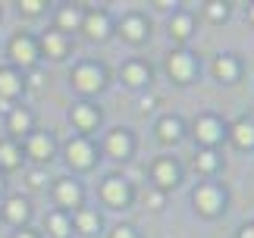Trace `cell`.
Instances as JSON below:
<instances>
[{
	"label": "cell",
	"mask_w": 254,
	"mask_h": 238,
	"mask_svg": "<svg viewBox=\"0 0 254 238\" xmlns=\"http://www.w3.org/2000/svg\"><path fill=\"white\" fill-rule=\"evenodd\" d=\"M207 16L213 19V22H220V19H226V6L223 3H207Z\"/></svg>",
	"instance_id": "obj_29"
},
{
	"label": "cell",
	"mask_w": 254,
	"mask_h": 238,
	"mask_svg": "<svg viewBox=\"0 0 254 238\" xmlns=\"http://www.w3.org/2000/svg\"><path fill=\"white\" fill-rule=\"evenodd\" d=\"M72 85L79 88V91H85V94L101 91V88H104V69H101V66H94V63H82V66H75V72H72Z\"/></svg>",
	"instance_id": "obj_1"
},
{
	"label": "cell",
	"mask_w": 254,
	"mask_h": 238,
	"mask_svg": "<svg viewBox=\"0 0 254 238\" xmlns=\"http://www.w3.org/2000/svg\"><path fill=\"white\" fill-rule=\"evenodd\" d=\"M0 166H6V170L19 166V151H16L13 141H3V144H0Z\"/></svg>",
	"instance_id": "obj_25"
},
{
	"label": "cell",
	"mask_w": 254,
	"mask_h": 238,
	"mask_svg": "<svg viewBox=\"0 0 254 238\" xmlns=\"http://www.w3.org/2000/svg\"><path fill=\"white\" fill-rule=\"evenodd\" d=\"M110 238H138V235H135V229H132V226H116Z\"/></svg>",
	"instance_id": "obj_31"
},
{
	"label": "cell",
	"mask_w": 254,
	"mask_h": 238,
	"mask_svg": "<svg viewBox=\"0 0 254 238\" xmlns=\"http://www.w3.org/2000/svg\"><path fill=\"white\" fill-rule=\"evenodd\" d=\"M138 110L141 113H151L154 110V97H141V101H138Z\"/></svg>",
	"instance_id": "obj_32"
},
{
	"label": "cell",
	"mask_w": 254,
	"mask_h": 238,
	"mask_svg": "<svg viewBox=\"0 0 254 238\" xmlns=\"http://www.w3.org/2000/svg\"><path fill=\"white\" fill-rule=\"evenodd\" d=\"M82 22H85L88 38H97V41H104V38L110 35V19H107V13H91V16H85Z\"/></svg>",
	"instance_id": "obj_11"
},
{
	"label": "cell",
	"mask_w": 254,
	"mask_h": 238,
	"mask_svg": "<svg viewBox=\"0 0 254 238\" xmlns=\"http://www.w3.org/2000/svg\"><path fill=\"white\" fill-rule=\"evenodd\" d=\"M75 226H79V232L94 235L97 229H101V216H97L94 210H79V216H75Z\"/></svg>",
	"instance_id": "obj_20"
},
{
	"label": "cell",
	"mask_w": 254,
	"mask_h": 238,
	"mask_svg": "<svg viewBox=\"0 0 254 238\" xmlns=\"http://www.w3.org/2000/svg\"><path fill=\"white\" fill-rule=\"evenodd\" d=\"M144 35H148V25H144L141 16H129L123 22V38H126V41H141Z\"/></svg>",
	"instance_id": "obj_16"
},
{
	"label": "cell",
	"mask_w": 254,
	"mask_h": 238,
	"mask_svg": "<svg viewBox=\"0 0 254 238\" xmlns=\"http://www.w3.org/2000/svg\"><path fill=\"white\" fill-rule=\"evenodd\" d=\"M19 6H22V13H28V16H35V13H41V9H44L41 0H22Z\"/></svg>",
	"instance_id": "obj_30"
},
{
	"label": "cell",
	"mask_w": 254,
	"mask_h": 238,
	"mask_svg": "<svg viewBox=\"0 0 254 238\" xmlns=\"http://www.w3.org/2000/svg\"><path fill=\"white\" fill-rule=\"evenodd\" d=\"M44 51H47V57H51V60H60L66 54V38H63V32H47L44 35Z\"/></svg>",
	"instance_id": "obj_18"
},
{
	"label": "cell",
	"mask_w": 254,
	"mask_h": 238,
	"mask_svg": "<svg viewBox=\"0 0 254 238\" xmlns=\"http://www.w3.org/2000/svg\"><path fill=\"white\" fill-rule=\"evenodd\" d=\"M148 66H141V63H126L123 66V82L129 85V88H141V85H148Z\"/></svg>",
	"instance_id": "obj_13"
},
{
	"label": "cell",
	"mask_w": 254,
	"mask_h": 238,
	"mask_svg": "<svg viewBox=\"0 0 254 238\" xmlns=\"http://www.w3.org/2000/svg\"><path fill=\"white\" fill-rule=\"evenodd\" d=\"M154 182H157L160 188H173L176 182H179V170H176V163L167 160V157L154 163Z\"/></svg>",
	"instance_id": "obj_9"
},
{
	"label": "cell",
	"mask_w": 254,
	"mask_h": 238,
	"mask_svg": "<svg viewBox=\"0 0 254 238\" xmlns=\"http://www.w3.org/2000/svg\"><path fill=\"white\" fill-rule=\"evenodd\" d=\"M16 238H35V235H32V232H19Z\"/></svg>",
	"instance_id": "obj_37"
},
{
	"label": "cell",
	"mask_w": 254,
	"mask_h": 238,
	"mask_svg": "<svg viewBox=\"0 0 254 238\" xmlns=\"http://www.w3.org/2000/svg\"><path fill=\"white\" fill-rule=\"evenodd\" d=\"M170 32L176 35V38H189V32H191V16H173V22H170Z\"/></svg>",
	"instance_id": "obj_26"
},
{
	"label": "cell",
	"mask_w": 254,
	"mask_h": 238,
	"mask_svg": "<svg viewBox=\"0 0 254 238\" xmlns=\"http://www.w3.org/2000/svg\"><path fill=\"white\" fill-rule=\"evenodd\" d=\"M6 220L9 223H25L28 220V201H22V197H9L6 201Z\"/></svg>",
	"instance_id": "obj_19"
},
{
	"label": "cell",
	"mask_w": 254,
	"mask_h": 238,
	"mask_svg": "<svg viewBox=\"0 0 254 238\" xmlns=\"http://www.w3.org/2000/svg\"><path fill=\"white\" fill-rule=\"evenodd\" d=\"M213 72H217L223 82H232V78L239 75V63H236L232 57H220L217 63H213Z\"/></svg>",
	"instance_id": "obj_22"
},
{
	"label": "cell",
	"mask_w": 254,
	"mask_h": 238,
	"mask_svg": "<svg viewBox=\"0 0 254 238\" xmlns=\"http://www.w3.org/2000/svg\"><path fill=\"white\" fill-rule=\"evenodd\" d=\"M194 166H198L201 173H213V170H217V154H213V151H201L198 160H194Z\"/></svg>",
	"instance_id": "obj_27"
},
{
	"label": "cell",
	"mask_w": 254,
	"mask_h": 238,
	"mask_svg": "<svg viewBox=\"0 0 254 238\" xmlns=\"http://www.w3.org/2000/svg\"><path fill=\"white\" fill-rule=\"evenodd\" d=\"M44 85V75L41 72H32V88H41Z\"/></svg>",
	"instance_id": "obj_34"
},
{
	"label": "cell",
	"mask_w": 254,
	"mask_h": 238,
	"mask_svg": "<svg viewBox=\"0 0 254 238\" xmlns=\"http://www.w3.org/2000/svg\"><path fill=\"white\" fill-rule=\"evenodd\" d=\"M47 229H51V235H57V238H66L69 235V220H66L63 213H54V216H47Z\"/></svg>",
	"instance_id": "obj_23"
},
{
	"label": "cell",
	"mask_w": 254,
	"mask_h": 238,
	"mask_svg": "<svg viewBox=\"0 0 254 238\" xmlns=\"http://www.w3.org/2000/svg\"><path fill=\"white\" fill-rule=\"evenodd\" d=\"M60 25L63 28H75V25H82V13L75 6H66L63 13H60Z\"/></svg>",
	"instance_id": "obj_28"
},
{
	"label": "cell",
	"mask_w": 254,
	"mask_h": 238,
	"mask_svg": "<svg viewBox=\"0 0 254 238\" xmlns=\"http://www.w3.org/2000/svg\"><path fill=\"white\" fill-rule=\"evenodd\" d=\"M9 57H13L16 63H22V66H32V63H35V57H38L35 41H32L28 35L13 38V41H9Z\"/></svg>",
	"instance_id": "obj_5"
},
{
	"label": "cell",
	"mask_w": 254,
	"mask_h": 238,
	"mask_svg": "<svg viewBox=\"0 0 254 238\" xmlns=\"http://www.w3.org/2000/svg\"><path fill=\"white\" fill-rule=\"evenodd\" d=\"M160 204H163V197H160V194H151V207H154V210H157Z\"/></svg>",
	"instance_id": "obj_35"
},
{
	"label": "cell",
	"mask_w": 254,
	"mask_h": 238,
	"mask_svg": "<svg viewBox=\"0 0 254 238\" xmlns=\"http://www.w3.org/2000/svg\"><path fill=\"white\" fill-rule=\"evenodd\" d=\"M22 91V82H19V75L13 69H0V94L3 97H16Z\"/></svg>",
	"instance_id": "obj_17"
},
{
	"label": "cell",
	"mask_w": 254,
	"mask_h": 238,
	"mask_svg": "<svg viewBox=\"0 0 254 238\" xmlns=\"http://www.w3.org/2000/svg\"><path fill=\"white\" fill-rule=\"evenodd\" d=\"M97 119H101V116H97V110H94V107H88V104L72 107V122L79 125V128H85V132L97 125Z\"/></svg>",
	"instance_id": "obj_14"
},
{
	"label": "cell",
	"mask_w": 254,
	"mask_h": 238,
	"mask_svg": "<svg viewBox=\"0 0 254 238\" xmlns=\"http://www.w3.org/2000/svg\"><path fill=\"white\" fill-rule=\"evenodd\" d=\"M28 185H32V188H41L44 185V176L41 173H32V176H28Z\"/></svg>",
	"instance_id": "obj_33"
},
{
	"label": "cell",
	"mask_w": 254,
	"mask_h": 238,
	"mask_svg": "<svg viewBox=\"0 0 254 238\" xmlns=\"http://www.w3.org/2000/svg\"><path fill=\"white\" fill-rule=\"evenodd\" d=\"M194 207H198L201 213H207L213 216L223 207V194H220V188L217 185H201L198 191H194Z\"/></svg>",
	"instance_id": "obj_3"
},
{
	"label": "cell",
	"mask_w": 254,
	"mask_h": 238,
	"mask_svg": "<svg viewBox=\"0 0 254 238\" xmlns=\"http://www.w3.org/2000/svg\"><path fill=\"white\" fill-rule=\"evenodd\" d=\"M132 151V138L126 128H113L110 138H107V154L113 157V160H123V157H129Z\"/></svg>",
	"instance_id": "obj_7"
},
{
	"label": "cell",
	"mask_w": 254,
	"mask_h": 238,
	"mask_svg": "<svg viewBox=\"0 0 254 238\" xmlns=\"http://www.w3.org/2000/svg\"><path fill=\"white\" fill-rule=\"evenodd\" d=\"M232 141H236L239 147H254V122L239 119V122L232 125Z\"/></svg>",
	"instance_id": "obj_15"
},
{
	"label": "cell",
	"mask_w": 254,
	"mask_h": 238,
	"mask_svg": "<svg viewBox=\"0 0 254 238\" xmlns=\"http://www.w3.org/2000/svg\"><path fill=\"white\" fill-rule=\"evenodd\" d=\"M101 194H104V201H107V204L123 207L126 201H129V185H126L123 178H116V176H113V178H107V182H104V191H101Z\"/></svg>",
	"instance_id": "obj_8"
},
{
	"label": "cell",
	"mask_w": 254,
	"mask_h": 238,
	"mask_svg": "<svg viewBox=\"0 0 254 238\" xmlns=\"http://www.w3.org/2000/svg\"><path fill=\"white\" fill-rule=\"evenodd\" d=\"M28 154H32L38 163L51 160V154H54V141H51V138H47L44 132H35L32 138H28Z\"/></svg>",
	"instance_id": "obj_10"
},
{
	"label": "cell",
	"mask_w": 254,
	"mask_h": 238,
	"mask_svg": "<svg viewBox=\"0 0 254 238\" xmlns=\"http://www.w3.org/2000/svg\"><path fill=\"white\" fill-rule=\"evenodd\" d=\"M248 16H251V22H254V6H251V13H248Z\"/></svg>",
	"instance_id": "obj_38"
},
{
	"label": "cell",
	"mask_w": 254,
	"mask_h": 238,
	"mask_svg": "<svg viewBox=\"0 0 254 238\" xmlns=\"http://www.w3.org/2000/svg\"><path fill=\"white\" fill-rule=\"evenodd\" d=\"M194 135H198L201 144H217L223 138V125L213 116H201L198 122H194Z\"/></svg>",
	"instance_id": "obj_6"
},
{
	"label": "cell",
	"mask_w": 254,
	"mask_h": 238,
	"mask_svg": "<svg viewBox=\"0 0 254 238\" xmlns=\"http://www.w3.org/2000/svg\"><path fill=\"white\" fill-rule=\"evenodd\" d=\"M157 132H160L163 141H176V138L182 135V122H179L176 116H163V119H160V125H157Z\"/></svg>",
	"instance_id": "obj_21"
},
{
	"label": "cell",
	"mask_w": 254,
	"mask_h": 238,
	"mask_svg": "<svg viewBox=\"0 0 254 238\" xmlns=\"http://www.w3.org/2000/svg\"><path fill=\"white\" fill-rule=\"evenodd\" d=\"M66 160H69V166H75V170H88V166L94 163V147L85 141V138H75V141H69V147H66Z\"/></svg>",
	"instance_id": "obj_2"
},
{
	"label": "cell",
	"mask_w": 254,
	"mask_h": 238,
	"mask_svg": "<svg viewBox=\"0 0 254 238\" xmlns=\"http://www.w3.org/2000/svg\"><path fill=\"white\" fill-rule=\"evenodd\" d=\"M0 188H3V178H0Z\"/></svg>",
	"instance_id": "obj_39"
},
{
	"label": "cell",
	"mask_w": 254,
	"mask_h": 238,
	"mask_svg": "<svg viewBox=\"0 0 254 238\" xmlns=\"http://www.w3.org/2000/svg\"><path fill=\"white\" fill-rule=\"evenodd\" d=\"M57 201H60L63 207H79L82 188L75 182H69V178H63V182H57Z\"/></svg>",
	"instance_id": "obj_12"
},
{
	"label": "cell",
	"mask_w": 254,
	"mask_h": 238,
	"mask_svg": "<svg viewBox=\"0 0 254 238\" xmlns=\"http://www.w3.org/2000/svg\"><path fill=\"white\" fill-rule=\"evenodd\" d=\"M28 125H32V116H28L25 110H13V113H9V132H13V135L28 132Z\"/></svg>",
	"instance_id": "obj_24"
},
{
	"label": "cell",
	"mask_w": 254,
	"mask_h": 238,
	"mask_svg": "<svg viewBox=\"0 0 254 238\" xmlns=\"http://www.w3.org/2000/svg\"><path fill=\"white\" fill-rule=\"evenodd\" d=\"M242 238H254V226H245V229H242Z\"/></svg>",
	"instance_id": "obj_36"
},
{
	"label": "cell",
	"mask_w": 254,
	"mask_h": 238,
	"mask_svg": "<svg viewBox=\"0 0 254 238\" xmlns=\"http://www.w3.org/2000/svg\"><path fill=\"white\" fill-rule=\"evenodd\" d=\"M167 69H170V75L176 78V82H189V78L194 75V60H191V54H170V60H167Z\"/></svg>",
	"instance_id": "obj_4"
}]
</instances>
